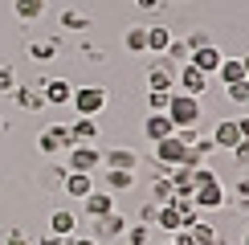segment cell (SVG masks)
<instances>
[{"instance_id":"cell-51","label":"cell","mask_w":249,"mask_h":245,"mask_svg":"<svg viewBox=\"0 0 249 245\" xmlns=\"http://www.w3.org/2000/svg\"><path fill=\"white\" fill-rule=\"evenodd\" d=\"M245 212H249V209H245Z\"/></svg>"},{"instance_id":"cell-15","label":"cell","mask_w":249,"mask_h":245,"mask_svg":"<svg viewBox=\"0 0 249 245\" xmlns=\"http://www.w3.org/2000/svg\"><path fill=\"white\" fill-rule=\"evenodd\" d=\"M213 143L221 151H233L241 143V131H237V119H216V131H213Z\"/></svg>"},{"instance_id":"cell-1","label":"cell","mask_w":249,"mask_h":245,"mask_svg":"<svg viewBox=\"0 0 249 245\" xmlns=\"http://www.w3.org/2000/svg\"><path fill=\"white\" fill-rule=\"evenodd\" d=\"M163 115L172 119V127H200L204 106H200V98H196V94H180V90H172L168 110H163Z\"/></svg>"},{"instance_id":"cell-44","label":"cell","mask_w":249,"mask_h":245,"mask_svg":"<svg viewBox=\"0 0 249 245\" xmlns=\"http://www.w3.org/2000/svg\"><path fill=\"white\" fill-rule=\"evenodd\" d=\"M37 245H66V237H57V233H45V237H41Z\"/></svg>"},{"instance_id":"cell-16","label":"cell","mask_w":249,"mask_h":245,"mask_svg":"<svg viewBox=\"0 0 249 245\" xmlns=\"http://www.w3.org/2000/svg\"><path fill=\"white\" fill-rule=\"evenodd\" d=\"M221 57H225V53H221L216 45H200V49H192V53H188V61H192L196 70H204L209 78L216 74V66H221Z\"/></svg>"},{"instance_id":"cell-29","label":"cell","mask_w":249,"mask_h":245,"mask_svg":"<svg viewBox=\"0 0 249 245\" xmlns=\"http://www.w3.org/2000/svg\"><path fill=\"white\" fill-rule=\"evenodd\" d=\"M225 98H229V102H237V106H245V102H249V78L233 82V86H225Z\"/></svg>"},{"instance_id":"cell-8","label":"cell","mask_w":249,"mask_h":245,"mask_svg":"<svg viewBox=\"0 0 249 245\" xmlns=\"http://www.w3.org/2000/svg\"><path fill=\"white\" fill-rule=\"evenodd\" d=\"M37 90H41V98H45V106H66L70 94H74V82H66V78H45Z\"/></svg>"},{"instance_id":"cell-33","label":"cell","mask_w":249,"mask_h":245,"mask_svg":"<svg viewBox=\"0 0 249 245\" xmlns=\"http://www.w3.org/2000/svg\"><path fill=\"white\" fill-rule=\"evenodd\" d=\"M229 156H233V163H237V168H241L245 176H249V139H241V143H237V147L229 151Z\"/></svg>"},{"instance_id":"cell-41","label":"cell","mask_w":249,"mask_h":245,"mask_svg":"<svg viewBox=\"0 0 249 245\" xmlns=\"http://www.w3.org/2000/svg\"><path fill=\"white\" fill-rule=\"evenodd\" d=\"M4 245H33V241H29L25 233H20V229H8V237H4Z\"/></svg>"},{"instance_id":"cell-10","label":"cell","mask_w":249,"mask_h":245,"mask_svg":"<svg viewBox=\"0 0 249 245\" xmlns=\"http://www.w3.org/2000/svg\"><path fill=\"white\" fill-rule=\"evenodd\" d=\"M82 209H86V221H98V217H107V212H115V196H110L107 188H94L86 200H78Z\"/></svg>"},{"instance_id":"cell-17","label":"cell","mask_w":249,"mask_h":245,"mask_svg":"<svg viewBox=\"0 0 249 245\" xmlns=\"http://www.w3.org/2000/svg\"><path fill=\"white\" fill-rule=\"evenodd\" d=\"M8 98H13L17 106L25 110V115H37V110L45 106V98H41V90H33V86H17V90H13Z\"/></svg>"},{"instance_id":"cell-4","label":"cell","mask_w":249,"mask_h":245,"mask_svg":"<svg viewBox=\"0 0 249 245\" xmlns=\"http://www.w3.org/2000/svg\"><path fill=\"white\" fill-rule=\"evenodd\" d=\"M176 61L172 57H163V53H151V61H147V86L151 90H163V94H172L176 90Z\"/></svg>"},{"instance_id":"cell-47","label":"cell","mask_w":249,"mask_h":245,"mask_svg":"<svg viewBox=\"0 0 249 245\" xmlns=\"http://www.w3.org/2000/svg\"><path fill=\"white\" fill-rule=\"evenodd\" d=\"M241 245H249V229H245V237H241Z\"/></svg>"},{"instance_id":"cell-12","label":"cell","mask_w":249,"mask_h":245,"mask_svg":"<svg viewBox=\"0 0 249 245\" xmlns=\"http://www.w3.org/2000/svg\"><path fill=\"white\" fill-rule=\"evenodd\" d=\"M61 192H66L70 200H86L90 192H94V176H86V172H66V180H61Z\"/></svg>"},{"instance_id":"cell-22","label":"cell","mask_w":249,"mask_h":245,"mask_svg":"<svg viewBox=\"0 0 249 245\" xmlns=\"http://www.w3.org/2000/svg\"><path fill=\"white\" fill-rule=\"evenodd\" d=\"M172 29L168 25H147V53H163V49L172 45Z\"/></svg>"},{"instance_id":"cell-14","label":"cell","mask_w":249,"mask_h":245,"mask_svg":"<svg viewBox=\"0 0 249 245\" xmlns=\"http://www.w3.org/2000/svg\"><path fill=\"white\" fill-rule=\"evenodd\" d=\"M49 233H57V237H74V233H78V212L74 209H53V212H49Z\"/></svg>"},{"instance_id":"cell-20","label":"cell","mask_w":249,"mask_h":245,"mask_svg":"<svg viewBox=\"0 0 249 245\" xmlns=\"http://www.w3.org/2000/svg\"><path fill=\"white\" fill-rule=\"evenodd\" d=\"M221 86H233V82H241L245 78V66H241V57H221V66H216V74H213Z\"/></svg>"},{"instance_id":"cell-23","label":"cell","mask_w":249,"mask_h":245,"mask_svg":"<svg viewBox=\"0 0 249 245\" xmlns=\"http://www.w3.org/2000/svg\"><path fill=\"white\" fill-rule=\"evenodd\" d=\"M61 29H66V33H86L90 29V17L82 13V8H61Z\"/></svg>"},{"instance_id":"cell-42","label":"cell","mask_w":249,"mask_h":245,"mask_svg":"<svg viewBox=\"0 0 249 245\" xmlns=\"http://www.w3.org/2000/svg\"><path fill=\"white\" fill-rule=\"evenodd\" d=\"M66 245H102V241H94V237H86V233H74V237H66Z\"/></svg>"},{"instance_id":"cell-46","label":"cell","mask_w":249,"mask_h":245,"mask_svg":"<svg viewBox=\"0 0 249 245\" xmlns=\"http://www.w3.org/2000/svg\"><path fill=\"white\" fill-rule=\"evenodd\" d=\"M241 66H245V78H249V53H245V57H241Z\"/></svg>"},{"instance_id":"cell-18","label":"cell","mask_w":249,"mask_h":245,"mask_svg":"<svg viewBox=\"0 0 249 245\" xmlns=\"http://www.w3.org/2000/svg\"><path fill=\"white\" fill-rule=\"evenodd\" d=\"M163 176L172 180V188H176V196H188L192 200V192H196V180H192V168H168Z\"/></svg>"},{"instance_id":"cell-39","label":"cell","mask_w":249,"mask_h":245,"mask_svg":"<svg viewBox=\"0 0 249 245\" xmlns=\"http://www.w3.org/2000/svg\"><path fill=\"white\" fill-rule=\"evenodd\" d=\"M237 204H241V209H249V176L237 180Z\"/></svg>"},{"instance_id":"cell-9","label":"cell","mask_w":249,"mask_h":245,"mask_svg":"<svg viewBox=\"0 0 249 245\" xmlns=\"http://www.w3.org/2000/svg\"><path fill=\"white\" fill-rule=\"evenodd\" d=\"M225 200H229V192H225V184H221V180L209 184V188H196V192H192L196 212H204V209H225Z\"/></svg>"},{"instance_id":"cell-43","label":"cell","mask_w":249,"mask_h":245,"mask_svg":"<svg viewBox=\"0 0 249 245\" xmlns=\"http://www.w3.org/2000/svg\"><path fill=\"white\" fill-rule=\"evenodd\" d=\"M160 4H163V0H135L139 13H160Z\"/></svg>"},{"instance_id":"cell-7","label":"cell","mask_w":249,"mask_h":245,"mask_svg":"<svg viewBox=\"0 0 249 245\" xmlns=\"http://www.w3.org/2000/svg\"><path fill=\"white\" fill-rule=\"evenodd\" d=\"M131 229V221L123 217V212H107V217L94 221V229H90V237L94 241H123V233Z\"/></svg>"},{"instance_id":"cell-13","label":"cell","mask_w":249,"mask_h":245,"mask_svg":"<svg viewBox=\"0 0 249 245\" xmlns=\"http://www.w3.org/2000/svg\"><path fill=\"white\" fill-rule=\"evenodd\" d=\"M143 135H147L151 143H160V139L176 135V127H172V119L163 115V110H147V122H143Z\"/></svg>"},{"instance_id":"cell-32","label":"cell","mask_w":249,"mask_h":245,"mask_svg":"<svg viewBox=\"0 0 249 245\" xmlns=\"http://www.w3.org/2000/svg\"><path fill=\"white\" fill-rule=\"evenodd\" d=\"M17 86H20V82H17V70H13V66H0V94H13Z\"/></svg>"},{"instance_id":"cell-40","label":"cell","mask_w":249,"mask_h":245,"mask_svg":"<svg viewBox=\"0 0 249 245\" xmlns=\"http://www.w3.org/2000/svg\"><path fill=\"white\" fill-rule=\"evenodd\" d=\"M184 45H188V53H192V49H200V45H213V37H209V33H192Z\"/></svg>"},{"instance_id":"cell-2","label":"cell","mask_w":249,"mask_h":245,"mask_svg":"<svg viewBox=\"0 0 249 245\" xmlns=\"http://www.w3.org/2000/svg\"><path fill=\"white\" fill-rule=\"evenodd\" d=\"M107 86H74V94H70V106L78 110V115H86V119H98L102 110H107Z\"/></svg>"},{"instance_id":"cell-38","label":"cell","mask_w":249,"mask_h":245,"mask_svg":"<svg viewBox=\"0 0 249 245\" xmlns=\"http://www.w3.org/2000/svg\"><path fill=\"white\" fill-rule=\"evenodd\" d=\"M155 212H160V204H143V209H139V225L155 229Z\"/></svg>"},{"instance_id":"cell-49","label":"cell","mask_w":249,"mask_h":245,"mask_svg":"<svg viewBox=\"0 0 249 245\" xmlns=\"http://www.w3.org/2000/svg\"><path fill=\"white\" fill-rule=\"evenodd\" d=\"M0 131H4V119H0Z\"/></svg>"},{"instance_id":"cell-28","label":"cell","mask_w":249,"mask_h":245,"mask_svg":"<svg viewBox=\"0 0 249 245\" xmlns=\"http://www.w3.org/2000/svg\"><path fill=\"white\" fill-rule=\"evenodd\" d=\"M123 45H127L131 53H147V25H135V29H127Z\"/></svg>"},{"instance_id":"cell-5","label":"cell","mask_w":249,"mask_h":245,"mask_svg":"<svg viewBox=\"0 0 249 245\" xmlns=\"http://www.w3.org/2000/svg\"><path fill=\"white\" fill-rule=\"evenodd\" d=\"M102 168V151L94 143H74V147L66 151V172H86V176H94Z\"/></svg>"},{"instance_id":"cell-36","label":"cell","mask_w":249,"mask_h":245,"mask_svg":"<svg viewBox=\"0 0 249 245\" xmlns=\"http://www.w3.org/2000/svg\"><path fill=\"white\" fill-rule=\"evenodd\" d=\"M192 151H196V156H213V151H216V143H213V135H196V143H192Z\"/></svg>"},{"instance_id":"cell-25","label":"cell","mask_w":249,"mask_h":245,"mask_svg":"<svg viewBox=\"0 0 249 245\" xmlns=\"http://www.w3.org/2000/svg\"><path fill=\"white\" fill-rule=\"evenodd\" d=\"M155 229H163V233L184 229V221H180V212H176V204H160V212H155Z\"/></svg>"},{"instance_id":"cell-52","label":"cell","mask_w":249,"mask_h":245,"mask_svg":"<svg viewBox=\"0 0 249 245\" xmlns=\"http://www.w3.org/2000/svg\"><path fill=\"white\" fill-rule=\"evenodd\" d=\"M168 245H172V241H168Z\"/></svg>"},{"instance_id":"cell-31","label":"cell","mask_w":249,"mask_h":245,"mask_svg":"<svg viewBox=\"0 0 249 245\" xmlns=\"http://www.w3.org/2000/svg\"><path fill=\"white\" fill-rule=\"evenodd\" d=\"M163 57H172V61H176V66H184V61H188V45H184V41H180V37H172V45H168V49H163Z\"/></svg>"},{"instance_id":"cell-11","label":"cell","mask_w":249,"mask_h":245,"mask_svg":"<svg viewBox=\"0 0 249 245\" xmlns=\"http://www.w3.org/2000/svg\"><path fill=\"white\" fill-rule=\"evenodd\" d=\"M102 168H119V172H139V156H135V147H110L102 151Z\"/></svg>"},{"instance_id":"cell-6","label":"cell","mask_w":249,"mask_h":245,"mask_svg":"<svg viewBox=\"0 0 249 245\" xmlns=\"http://www.w3.org/2000/svg\"><path fill=\"white\" fill-rule=\"evenodd\" d=\"M209 82L213 78L204 74V70H196L192 61H184V66L176 70V90H180V94H196V98H200L204 90H209Z\"/></svg>"},{"instance_id":"cell-27","label":"cell","mask_w":249,"mask_h":245,"mask_svg":"<svg viewBox=\"0 0 249 245\" xmlns=\"http://www.w3.org/2000/svg\"><path fill=\"white\" fill-rule=\"evenodd\" d=\"M172 200H176L172 180H168V176H155V180H151V204H172Z\"/></svg>"},{"instance_id":"cell-19","label":"cell","mask_w":249,"mask_h":245,"mask_svg":"<svg viewBox=\"0 0 249 245\" xmlns=\"http://www.w3.org/2000/svg\"><path fill=\"white\" fill-rule=\"evenodd\" d=\"M61 53V37H45V41H29V61H53Z\"/></svg>"},{"instance_id":"cell-21","label":"cell","mask_w":249,"mask_h":245,"mask_svg":"<svg viewBox=\"0 0 249 245\" xmlns=\"http://www.w3.org/2000/svg\"><path fill=\"white\" fill-rule=\"evenodd\" d=\"M70 135H74V143H94L98 139V122L86 119V115H78L74 122H70Z\"/></svg>"},{"instance_id":"cell-48","label":"cell","mask_w":249,"mask_h":245,"mask_svg":"<svg viewBox=\"0 0 249 245\" xmlns=\"http://www.w3.org/2000/svg\"><path fill=\"white\" fill-rule=\"evenodd\" d=\"M176 4H188V0H176Z\"/></svg>"},{"instance_id":"cell-24","label":"cell","mask_w":249,"mask_h":245,"mask_svg":"<svg viewBox=\"0 0 249 245\" xmlns=\"http://www.w3.org/2000/svg\"><path fill=\"white\" fill-rule=\"evenodd\" d=\"M13 13H17V20H41L45 17V0H13Z\"/></svg>"},{"instance_id":"cell-26","label":"cell","mask_w":249,"mask_h":245,"mask_svg":"<svg viewBox=\"0 0 249 245\" xmlns=\"http://www.w3.org/2000/svg\"><path fill=\"white\" fill-rule=\"evenodd\" d=\"M135 188V172H119V168H110L107 172V192L115 196V192H131Z\"/></svg>"},{"instance_id":"cell-3","label":"cell","mask_w":249,"mask_h":245,"mask_svg":"<svg viewBox=\"0 0 249 245\" xmlns=\"http://www.w3.org/2000/svg\"><path fill=\"white\" fill-rule=\"evenodd\" d=\"M70 147H74V135H70V122H53V127H45V131L37 135V151H41V156H49V159L66 156Z\"/></svg>"},{"instance_id":"cell-35","label":"cell","mask_w":249,"mask_h":245,"mask_svg":"<svg viewBox=\"0 0 249 245\" xmlns=\"http://www.w3.org/2000/svg\"><path fill=\"white\" fill-rule=\"evenodd\" d=\"M82 57L86 61H107V49L94 45V41H82Z\"/></svg>"},{"instance_id":"cell-50","label":"cell","mask_w":249,"mask_h":245,"mask_svg":"<svg viewBox=\"0 0 249 245\" xmlns=\"http://www.w3.org/2000/svg\"><path fill=\"white\" fill-rule=\"evenodd\" d=\"M245 115H249V102H245Z\"/></svg>"},{"instance_id":"cell-45","label":"cell","mask_w":249,"mask_h":245,"mask_svg":"<svg viewBox=\"0 0 249 245\" xmlns=\"http://www.w3.org/2000/svg\"><path fill=\"white\" fill-rule=\"evenodd\" d=\"M237 131H241V139H249V115H241V119H237Z\"/></svg>"},{"instance_id":"cell-37","label":"cell","mask_w":249,"mask_h":245,"mask_svg":"<svg viewBox=\"0 0 249 245\" xmlns=\"http://www.w3.org/2000/svg\"><path fill=\"white\" fill-rule=\"evenodd\" d=\"M168 98H172V94H163V90H147V102H151V110H168Z\"/></svg>"},{"instance_id":"cell-34","label":"cell","mask_w":249,"mask_h":245,"mask_svg":"<svg viewBox=\"0 0 249 245\" xmlns=\"http://www.w3.org/2000/svg\"><path fill=\"white\" fill-rule=\"evenodd\" d=\"M192 180H196V188H209V184H216L221 176H216L213 168H204V163H200V168H192Z\"/></svg>"},{"instance_id":"cell-30","label":"cell","mask_w":249,"mask_h":245,"mask_svg":"<svg viewBox=\"0 0 249 245\" xmlns=\"http://www.w3.org/2000/svg\"><path fill=\"white\" fill-rule=\"evenodd\" d=\"M151 241V229L147 225H131L127 233H123V245H147Z\"/></svg>"}]
</instances>
